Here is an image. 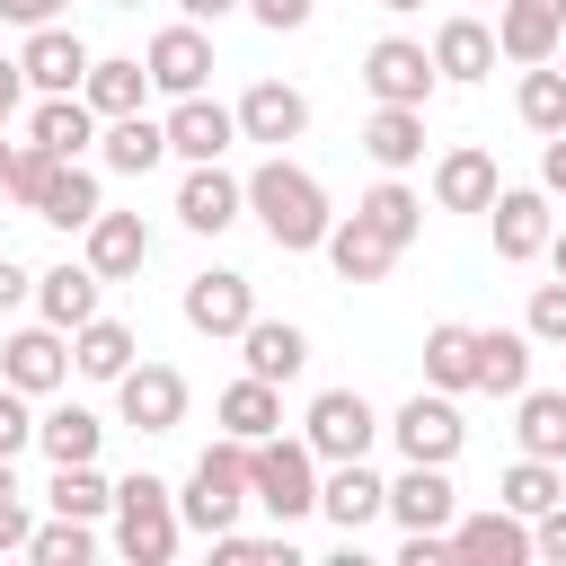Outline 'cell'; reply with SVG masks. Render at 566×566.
<instances>
[{"instance_id":"1","label":"cell","mask_w":566,"mask_h":566,"mask_svg":"<svg viewBox=\"0 0 566 566\" xmlns=\"http://www.w3.org/2000/svg\"><path fill=\"white\" fill-rule=\"evenodd\" d=\"M239 186H248V212H256V230H265L283 256H310V248L327 239V221H336V212H327V186H318L301 159H283V150H265V159H256Z\"/></svg>"},{"instance_id":"2","label":"cell","mask_w":566,"mask_h":566,"mask_svg":"<svg viewBox=\"0 0 566 566\" xmlns=\"http://www.w3.org/2000/svg\"><path fill=\"white\" fill-rule=\"evenodd\" d=\"M248 504H265L274 531H292L301 513H318V451H310L301 433L248 442Z\"/></svg>"},{"instance_id":"3","label":"cell","mask_w":566,"mask_h":566,"mask_svg":"<svg viewBox=\"0 0 566 566\" xmlns=\"http://www.w3.org/2000/svg\"><path fill=\"white\" fill-rule=\"evenodd\" d=\"M115 557H133V566H168L177 557V539H186V522H177V495H168V478H150V469H133V478H115Z\"/></svg>"},{"instance_id":"4","label":"cell","mask_w":566,"mask_h":566,"mask_svg":"<svg viewBox=\"0 0 566 566\" xmlns=\"http://www.w3.org/2000/svg\"><path fill=\"white\" fill-rule=\"evenodd\" d=\"M239 513H248V442H230V433H221V442H212V451H203V460L186 469V495H177V522L212 539V531H230Z\"/></svg>"},{"instance_id":"5","label":"cell","mask_w":566,"mask_h":566,"mask_svg":"<svg viewBox=\"0 0 566 566\" xmlns=\"http://www.w3.org/2000/svg\"><path fill=\"white\" fill-rule=\"evenodd\" d=\"M301 442L318 451V469H327V460H371V442H380V407H371L363 389H318L310 416H301Z\"/></svg>"},{"instance_id":"6","label":"cell","mask_w":566,"mask_h":566,"mask_svg":"<svg viewBox=\"0 0 566 566\" xmlns=\"http://www.w3.org/2000/svg\"><path fill=\"white\" fill-rule=\"evenodd\" d=\"M380 433L398 442V460H433V469H451V460H460V442H469V424H460L451 389H416Z\"/></svg>"},{"instance_id":"7","label":"cell","mask_w":566,"mask_h":566,"mask_svg":"<svg viewBox=\"0 0 566 566\" xmlns=\"http://www.w3.org/2000/svg\"><path fill=\"white\" fill-rule=\"evenodd\" d=\"M363 88H371V106H433L442 71H433V53L416 35H380L363 53Z\"/></svg>"},{"instance_id":"8","label":"cell","mask_w":566,"mask_h":566,"mask_svg":"<svg viewBox=\"0 0 566 566\" xmlns=\"http://www.w3.org/2000/svg\"><path fill=\"white\" fill-rule=\"evenodd\" d=\"M115 416H124L133 433H177V424H186V371H177V363H133V371L115 380Z\"/></svg>"},{"instance_id":"9","label":"cell","mask_w":566,"mask_h":566,"mask_svg":"<svg viewBox=\"0 0 566 566\" xmlns=\"http://www.w3.org/2000/svg\"><path fill=\"white\" fill-rule=\"evenodd\" d=\"M177 310H186V327H195V336H239V327L256 318V283H248L239 265H203V274L186 283V301H177Z\"/></svg>"},{"instance_id":"10","label":"cell","mask_w":566,"mask_h":566,"mask_svg":"<svg viewBox=\"0 0 566 566\" xmlns=\"http://www.w3.org/2000/svg\"><path fill=\"white\" fill-rule=\"evenodd\" d=\"M88 62H97V53H88L62 18H53V27H27V44H18V71H27L35 97H71V88L88 80Z\"/></svg>"},{"instance_id":"11","label":"cell","mask_w":566,"mask_h":566,"mask_svg":"<svg viewBox=\"0 0 566 566\" xmlns=\"http://www.w3.org/2000/svg\"><path fill=\"white\" fill-rule=\"evenodd\" d=\"M142 71H150V88H159V97H195V88L212 80V35H203L195 18H177V27H159V35H150Z\"/></svg>"},{"instance_id":"12","label":"cell","mask_w":566,"mask_h":566,"mask_svg":"<svg viewBox=\"0 0 566 566\" xmlns=\"http://www.w3.org/2000/svg\"><path fill=\"white\" fill-rule=\"evenodd\" d=\"M0 380H9V389H27V398H53V389L71 380V336H62V327H44V318H35V327H18V336L0 345Z\"/></svg>"},{"instance_id":"13","label":"cell","mask_w":566,"mask_h":566,"mask_svg":"<svg viewBox=\"0 0 566 566\" xmlns=\"http://www.w3.org/2000/svg\"><path fill=\"white\" fill-rule=\"evenodd\" d=\"M398 531H451V513H460V486H451V469H433V460H407L398 478H389V504H380Z\"/></svg>"},{"instance_id":"14","label":"cell","mask_w":566,"mask_h":566,"mask_svg":"<svg viewBox=\"0 0 566 566\" xmlns=\"http://www.w3.org/2000/svg\"><path fill=\"white\" fill-rule=\"evenodd\" d=\"M451 557L460 566H531V522L486 504V513H451Z\"/></svg>"},{"instance_id":"15","label":"cell","mask_w":566,"mask_h":566,"mask_svg":"<svg viewBox=\"0 0 566 566\" xmlns=\"http://www.w3.org/2000/svg\"><path fill=\"white\" fill-rule=\"evenodd\" d=\"M230 115H239V142H265V150H283V142L310 133V97L292 80H248V97Z\"/></svg>"},{"instance_id":"16","label":"cell","mask_w":566,"mask_h":566,"mask_svg":"<svg viewBox=\"0 0 566 566\" xmlns=\"http://www.w3.org/2000/svg\"><path fill=\"white\" fill-rule=\"evenodd\" d=\"M159 124H168V159H186V168H195V159H221V150L239 142V115H230L221 97H203V88H195V97H168Z\"/></svg>"},{"instance_id":"17","label":"cell","mask_w":566,"mask_h":566,"mask_svg":"<svg viewBox=\"0 0 566 566\" xmlns=\"http://www.w3.org/2000/svg\"><path fill=\"white\" fill-rule=\"evenodd\" d=\"M239 212H248V186H239L221 159H195V168H186V186H177V221H186L195 239H221Z\"/></svg>"},{"instance_id":"18","label":"cell","mask_w":566,"mask_h":566,"mask_svg":"<svg viewBox=\"0 0 566 566\" xmlns=\"http://www.w3.org/2000/svg\"><path fill=\"white\" fill-rule=\"evenodd\" d=\"M486 221H495V256L504 265H531L539 248H548V186H495V203H486Z\"/></svg>"},{"instance_id":"19","label":"cell","mask_w":566,"mask_h":566,"mask_svg":"<svg viewBox=\"0 0 566 566\" xmlns=\"http://www.w3.org/2000/svg\"><path fill=\"white\" fill-rule=\"evenodd\" d=\"M80 256H88L106 283H133V274L150 265V221H142V212H106V203H97V221L80 230Z\"/></svg>"},{"instance_id":"20","label":"cell","mask_w":566,"mask_h":566,"mask_svg":"<svg viewBox=\"0 0 566 566\" xmlns=\"http://www.w3.org/2000/svg\"><path fill=\"white\" fill-rule=\"evenodd\" d=\"M557 35H566V0H495V53L504 62H548L557 53Z\"/></svg>"},{"instance_id":"21","label":"cell","mask_w":566,"mask_h":566,"mask_svg":"<svg viewBox=\"0 0 566 566\" xmlns=\"http://www.w3.org/2000/svg\"><path fill=\"white\" fill-rule=\"evenodd\" d=\"M424 53H433V71H442L451 88H478V80L495 71V27H486L478 9H460V18H442V27H433V44H424Z\"/></svg>"},{"instance_id":"22","label":"cell","mask_w":566,"mask_h":566,"mask_svg":"<svg viewBox=\"0 0 566 566\" xmlns=\"http://www.w3.org/2000/svg\"><path fill=\"white\" fill-rule=\"evenodd\" d=\"M159 159H168V124H159V115L133 106V115H106V124H97V168H106V177H150Z\"/></svg>"},{"instance_id":"23","label":"cell","mask_w":566,"mask_h":566,"mask_svg":"<svg viewBox=\"0 0 566 566\" xmlns=\"http://www.w3.org/2000/svg\"><path fill=\"white\" fill-rule=\"evenodd\" d=\"M380 504H389V478H371V460H327V478H318V513L354 539L363 522H380Z\"/></svg>"},{"instance_id":"24","label":"cell","mask_w":566,"mask_h":566,"mask_svg":"<svg viewBox=\"0 0 566 566\" xmlns=\"http://www.w3.org/2000/svg\"><path fill=\"white\" fill-rule=\"evenodd\" d=\"M495 186H504V177H495V150H478V142H460V150L433 159V203H442V212H486Z\"/></svg>"},{"instance_id":"25","label":"cell","mask_w":566,"mask_h":566,"mask_svg":"<svg viewBox=\"0 0 566 566\" xmlns=\"http://www.w3.org/2000/svg\"><path fill=\"white\" fill-rule=\"evenodd\" d=\"M97 301H106V274L80 256V265H44L35 274V310H44V327H80V318H97Z\"/></svg>"},{"instance_id":"26","label":"cell","mask_w":566,"mask_h":566,"mask_svg":"<svg viewBox=\"0 0 566 566\" xmlns=\"http://www.w3.org/2000/svg\"><path fill=\"white\" fill-rule=\"evenodd\" d=\"M212 424H221L230 442H265V433H283V389L256 380V371H239V380L212 398Z\"/></svg>"},{"instance_id":"27","label":"cell","mask_w":566,"mask_h":566,"mask_svg":"<svg viewBox=\"0 0 566 566\" xmlns=\"http://www.w3.org/2000/svg\"><path fill=\"white\" fill-rule=\"evenodd\" d=\"M318 248H327V265H336V283H380V274L398 265V248H389V239H380V230H371L363 212H345V221H327V239H318Z\"/></svg>"},{"instance_id":"28","label":"cell","mask_w":566,"mask_h":566,"mask_svg":"<svg viewBox=\"0 0 566 566\" xmlns=\"http://www.w3.org/2000/svg\"><path fill=\"white\" fill-rule=\"evenodd\" d=\"M133 354H142V345H133V327H124V318H106V310L71 327V371H80V380H106V389H115V380L133 371Z\"/></svg>"},{"instance_id":"29","label":"cell","mask_w":566,"mask_h":566,"mask_svg":"<svg viewBox=\"0 0 566 566\" xmlns=\"http://www.w3.org/2000/svg\"><path fill=\"white\" fill-rule=\"evenodd\" d=\"M239 363H248L256 380H274V389H283V380H301L310 336H301L292 318H248V327H239Z\"/></svg>"},{"instance_id":"30","label":"cell","mask_w":566,"mask_h":566,"mask_svg":"<svg viewBox=\"0 0 566 566\" xmlns=\"http://www.w3.org/2000/svg\"><path fill=\"white\" fill-rule=\"evenodd\" d=\"M27 142H44L53 159H88V150H97V115H88V97H80V88H71V97H35Z\"/></svg>"},{"instance_id":"31","label":"cell","mask_w":566,"mask_h":566,"mask_svg":"<svg viewBox=\"0 0 566 566\" xmlns=\"http://www.w3.org/2000/svg\"><path fill=\"white\" fill-rule=\"evenodd\" d=\"M363 150H371V168H380V177H407V168L424 159V106H371Z\"/></svg>"},{"instance_id":"32","label":"cell","mask_w":566,"mask_h":566,"mask_svg":"<svg viewBox=\"0 0 566 566\" xmlns=\"http://www.w3.org/2000/svg\"><path fill=\"white\" fill-rule=\"evenodd\" d=\"M80 97H88V115H97V124H106V115H133V106L150 97L142 53H97V62H88V80H80Z\"/></svg>"},{"instance_id":"33","label":"cell","mask_w":566,"mask_h":566,"mask_svg":"<svg viewBox=\"0 0 566 566\" xmlns=\"http://www.w3.org/2000/svg\"><path fill=\"white\" fill-rule=\"evenodd\" d=\"M424 389H478V327H460V318H433L424 327Z\"/></svg>"},{"instance_id":"34","label":"cell","mask_w":566,"mask_h":566,"mask_svg":"<svg viewBox=\"0 0 566 566\" xmlns=\"http://www.w3.org/2000/svg\"><path fill=\"white\" fill-rule=\"evenodd\" d=\"M478 389L486 398L531 389V327H478Z\"/></svg>"},{"instance_id":"35","label":"cell","mask_w":566,"mask_h":566,"mask_svg":"<svg viewBox=\"0 0 566 566\" xmlns=\"http://www.w3.org/2000/svg\"><path fill=\"white\" fill-rule=\"evenodd\" d=\"M44 504L71 513V522H106V513H115V478H106L97 460H62L53 486H44Z\"/></svg>"},{"instance_id":"36","label":"cell","mask_w":566,"mask_h":566,"mask_svg":"<svg viewBox=\"0 0 566 566\" xmlns=\"http://www.w3.org/2000/svg\"><path fill=\"white\" fill-rule=\"evenodd\" d=\"M513 442L531 460H566V389H522L513 398Z\"/></svg>"},{"instance_id":"37","label":"cell","mask_w":566,"mask_h":566,"mask_svg":"<svg viewBox=\"0 0 566 566\" xmlns=\"http://www.w3.org/2000/svg\"><path fill=\"white\" fill-rule=\"evenodd\" d=\"M354 212H363V221H371L389 248H416V230H424V195H416L407 177H380V186H371Z\"/></svg>"},{"instance_id":"38","label":"cell","mask_w":566,"mask_h":566,"mask_svg":"<svg viewBox=\"0 0 566 566\" xmlns=\"http://www.w3.org/2000/svg\"><path fill=\"white\" fill-rule=\"evenodd\" d=\"M97 442H106V416H88V407H44L35 416V451L62 469V460H97Z\"/></svg>"},{"instance_id":"39","label":"cell","mask_w":566,"mask_h":566,"mask_svg":"<svg viewBox=\"0 0 566 566\" xmlns=\"http://www.w3.org/2000/svg\"><path fill=\"white\" fill-rule=\"evenodd\" d=\"M557 495H566V469H557V460H531V451L495 478V504H504V513H522V522H539Z\"/></svg>"},{"instance_id":"40","label":"cell","mask_w":566,"mask_h":566,"mask_svg":"<svg viewBox=\"0 0 566 566\" xmlns=\"http://www.w3.org/2000/svg\"><path fill=\"white\" fill-rule=\"evenodd\" d=\"M97 168H80V159H62V177L44 186V203H35V221H53V230H88L97 221Z\"/></svg>"},{"instance_id":"41","label":"cell","mask_w":566,"mask_h":566,"mask_svg":"<svg viewBox=\"0 0 566 566\" xmlns=\"http://www.w3.org/2000/svg\"><path fill=\"white\" fill-rule=\"evenodd\" d=\"M513 115H522L531 133H566V71H557V62H531L522 88H513Z\"/></svg>"},{"instance_id":"42","label":"cell","mask_w":566,"mask_h":566,"mask_svg":"<svg viewBox=\"0 0 566 566\" xmlns=\"http://www.w3.org/2000/svg\"><path fill=\"white\" fill-rule=\"evenodd\" d=\"M27 557H35V566H88V557H97V522L53 513V522H35V531H27Z\"/></svg>"},{"instance_id":"43","label":"cell","mask_w":566,"mask_h":566,"mask_svg":"<svg viewBox=\"0 0 566 566\" xmlns=\"http://www.w3.org/2000/svg\"><path fill=\"white\" fill-rule=\"evenodd\" d=\"M53 177H62V159H53L44 142H18V168H9V203H18V212H35Z\"/></svg>"},{"instance_id":"44","label":"cell","mask_w":566,"mask_h":566,"mask_svg":"<svg viewBox=\"0 0 566 566\" xmlns=\"http://www.w3.org/2000/svg\"><path fill=\"white\" fill-rule=\"evenodd\" d=\"M522 327H531V345H566V274L531 292V310H522Z\"/></svg>"},{"instance_id":"45","label":"cell","mask_w":566,"mask_h":566,"mask_svg":"<svg viewBox=\"0 0 566 566\" xmlns=\"http://www.w3.org/2000/svg\"><path fill=\"white\" fill-rule=\"evenodd\" d=\"M239 9H248L265 35H301V27L318 18V0H239Z\"/></svg>"},{"instance_id":"46","label":"cell","mask_w":566,"mask_h":566,"mask_svg":"<svg viewBox=\"0 0 566 566\" xmlns=\"http://www.w3.org/2000/svg\"><path fill=\"white\" fill-rule=\"evenodd\" d=\"M531 557H548V566H566V495L531 522Z\"/></svg>"},{"instance_id":"47","label":"cell","mask_w":566,"mask_h":566,"mask_svg":"<svg viewBox=\"0 0 566 566\" xmlns=\"http://www.w3.org/2000/svg\"><path fill=\"white\" fill-rule=\"evenodd\" d=\"M27 531H35V522H27V495L0 486V557H27Z\"/></svg>"},{"instance_id":"48","label":"cell","mask_w":566,"mask_h":566,"mask_svg":"<svg viewBox=\"0 0 566 566\" xmlns=\"http://www.w3.org/2000/svg\"><path fill=\"white\" fill-rule=\"evenodd\" d=\"M398 566H451V531H407L398 539Z\"/></svg>"},{"instance_id":"49","label":"cell","mask_w":566,"mask_h":566,"mask_svg":"<svg viewBox=\"0 0 566 566\" xmlns=\"http://www.w3.org/2000/svg\"><path fill=\"white\" fill-rule=\"evenodd\" d=\"M18 301H35V274H27V265H18L9 248H0V318H9Z\"/></svg>"},{"instance_id":"50","label":"cell","mask_w":566,"mask_h":566,"mask_svg":"<svg viewBox=\"0 0 566 566\" xmlns=\"http://www.w3.org/2000/svg\"><path fill=\"white\" fill-rule=\"evenodd\" d=\"M539 186L566 195V133H539Z\"/></svg>"},{"instance_id":"51","label":"cell","mask_w":566,"mask_h":566,"mask_svg":"<svg viewBox=\"0 0 566 566\" xmlns=\"http://www.w3.org/2000/svg\"><path fill=\"white\" fill-rule=\"evenodd\" d=\"M62 9H71V0H0V18H9V27H53Z\"/></svg>"},{"instance_id":"52","label":"cell","mask_w":566,"mask_h":566,"mask_svg":"<svg viewBox=\"0 0 566 566\" xmlns=\"http://www.w3.org/2000/svg\"><path fill=\"white\" fill-rule=\"evenodd\" d=\"M18 97H27V71H18V53H0V124L18 115Z\"/></svg>"},{"instance_id":"53","label":"cell","mask_w":566,"mask_h":566,"mask_svg":"<svg viewBox=\"0 0 566 566\" xmlns=\"http://www.w3.org/2000/svg\"><path fill=\"white\" fill-rule=\"evenodd\" d=\"M239 0H177V18H195V27H212V18H230Z\"/></svg>"},{"instance_id":"54","label":"cell","mask_w":566,"mask_h":566,"mask_svg":"<svg viewBox=\"0 0 566 566\" xmlns=\"http://www.w3.org/2000/svg\"><path fill=\"white\" fill-rule=\"evenodd\" d=\"M539 256H548V265L566 274V230H548V248H539Z\"/></svg>"},{"instance_id":"55","label":"cell","mask_w":566,"mask_h":566,"mask_svg":"<svg viewBox=\"0 0 566 566\" xmlns=\"http://www.w3.org/2000/svg\"><path fill=\"white\" fill-rule=\"evenodd\" d=\"M9 168H18V142H0V195H9Z\"/></svg>"},{"instance_id":"56","label":"cell","mask_w":566,"mask_h":566,"mask_svg":"<svg viewBox=\"0 0 566 566\" xmlns=\"http://www.w3.org/2000/svg\"><path fill=\"white\" fill-rule=\"evenodd\" d=\"M380 9H389V18H416V9H424V0H380Z\"/></svg>"},{"instance_id":"57","label":"cell","mask_w":566,"mask_h":566,"mask_svg":"<svg viewBox=\"0 0 566 566\" xmlns=\"http://www.w3.org/2000/svg\"><path fill=\"white\" fill-rule=\"evenodd\" d=\"M0 486H18V469H9V451H0Z\"/></svg>"},{"instance_id":"58","label":"cell","mask_w":566,"mask_h":566,"mask_svg":"<svg viewBox=\"0 0 566 566\" xmlns=\"http://www.w3.org/2000/svg\"><path fill=\"white\" fill-rule=\"evenodd\" d=\"M548 62H557V71H566V35H557V53H548Z\"/></svg>"},{"instance_id":"59","label":"cell","mask_w":566,"mask_h":566,"mask_svg":"<svg viewBox=\"0 0 566 566\" xmlns=\"http://www.w3.org/2000/svg\"><path fill=\"white\" fill-rule=\"evenodd\" d=\"M106 9H142V0H106Z\"/></svg>"},{"instance_id":"60","label":"cell","mask_w":566,"mask_h":566,"mask_svg":"<svg viewBox=\"0 0 566 566\" xmlns=\"http://www.w3.org/2000/svg\"><path fill=\"white\" fill-rule=\"evenodd\" d=\"M469 9H495V0H469Z\"/></svg>"}]
</instances>
